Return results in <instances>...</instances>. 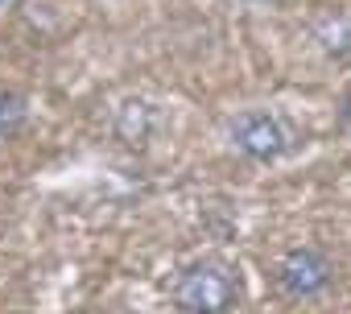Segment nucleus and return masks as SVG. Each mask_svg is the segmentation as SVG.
I'll list each match as a JSON object with an SVG mask.
<instances>
[{
    "label": "nucleus",
    "mask_w": 351,
    "mask_h": 314,
    "mask_svg": "<svg viewBox=\"0 0 351 314\" xmlns=\"http://www.w3.org/2000/svg\"><path fill=\"white\" fill-rule=\"evenodd\" d=\"M173 302L186 314H228L240 302V281L236 269L223 261H199L191 265L178 285H173Z\"/></svg>",
    "instance_id": "obj_1"
},
{
    "label": "nucleus",
    "mask_w": 351,
    "mask_h": 314,
    "mask_svg": "<svg viewBox=\"0 0 351 314\" xmlns=\"http://www.w3.org/2000/svg\"><path fill=\"white\" fill-rule=\"evenodd\" d=\"M232 145L244 157H252V162H277L285 153V145H289V136H285V128H281V120L273 112L252 108V112H240L232 120Z\"/></svg>",
    "instance_id": "obj_2"
},
{
    "label": "nucleus",
    "mask_w": 351,
    "mask_h": 314,
    "mask_svg": "<svg viewBox=\"0 0 351 314\" xmlns=\"http://www.w3.org/2000/svg\"><path fill=\"white\" fill-rule=\"evenodd\" d=\"M330 281H335V265H330L318 248H293V252H285L281 265H277V285H281L289 298H298V302L322 293Z\"/></svg>",
    "instance_id": "obj_3"
},
{
    "label": "nucleus",
    "mask_w": 351,
    "mask_h": 314,
    "mask_svg": "<svg viewBox=\"0 0 351 314\" xmlns=\"http://www.w3.org/2000/svg\"><path fill=\"white\" fill-rule=\"evenodd\" d=\"M112 128H116V141H124L128 149H136V145H145V141L153 136L157 112H153V104H145V99H128V104L116 108Z\"/></svg>",
    "instance_id": "obj_4"
},
{
    "label": "nucleus",
    "mask_w": 351,
    "mask_h": 314,
    "mask_svg": "<svg viewBox=\"0 0 351 314\" xmlns=\"http://www.w3.org/2000/svg\"><path fill=\"white\" fill-rule=\"evenodd\" d=\"M314 42L322 46V54H330V58H351V17H326V21H318V29H314Z\"/></svg>",
    "instance_id": "obj_5"
},
{
    "label": "nucleus",
    "mask_w": 351,
    "mask_h": 314,
    "mask_svg": "<svg viewBox=\"0 0 351 314\" xmlns=\"http://www.w3.org/2000/svg\"><path fill=\"white\" fill-rule=\"evenodd\" d=\"M29 120V95L5 87L0 91V136H17Z\"/></svg>",
    "instance_id": "obj_6"
},
{
    "label": "nucleus",
    "mask_w": 351,
    "mask_h": 314,
    "mask_svg": "<svg viewBox=\"0 0 351 314\" xmlns=\"http://www.w3.org/2000/svg\"><path fill=\"white\" fill-rule=\"evenodd\" d=\"M343 120L351 124V95H347V104H343Z\"/></svg>",
    "instance_id": "obj_7"
}]
</instances>
